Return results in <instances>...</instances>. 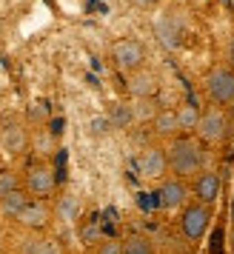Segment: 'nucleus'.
Returning <instances> with one entry per match:
<instances>
[{"instance_id": "6e6552de", "label": "nucleus", "mask_w": 234, "mask_h": 254, "mask_svg": "<svg viewBox=\"0 0 234 254\" xmlns=\"http://www.w3.org/2000/svg\"><path fill=\"white\" fill-rule=\"evenodd\" d=\"M137 169H140V177L160 183L163 177H169V157H166V149H160V146L143 149L140 160H137Z\"/></svg>"}, {"instance_id": "7ed1b4c3", "label": "nucleus", "mask_w": 234, "mask_h": 254, "mask_svg": "<svg viewBox=\"0 0 234 254\" xmlns=\"http://www.w3.org/2000/svg\"><path fill=\"white\" fill-rule=\"evenodd\" d=\"M211 220H214V211L211 206L200 203V200H188L186 206L180 208V231L188 243H200L211 229Z\"/></svg>"}, {"instance_id": "dca6fc26", "label": "nucleus", "mask_w": 234, "mask_h": 254, "mask_svg": "<svg viewBox=\"0 0 234 254\" xmlns=\"http://www.w3.org/2000/svg\"><path fill=\"white\" fill-rule=\"evenodd\" d=\"M177 112V120H180V131L183 134H197V126H200V117H203V112H200L194 103H183L175 109Z\"/></svg>"}, {"instance_id": "9b49d317", "label": "nucleus", "mask_w": 234, "mask_h": 254, "mask_svg": "<svg viewBox=\"0 0 234 254\" xmlns=\"http://www.w3.org/2000/svg\"><path fill=\"white\" fill-rule=\"evenodd\" d=\"M29 143H32L29 140V131L20 123H9V126L0 128V151L6 157H20V154H26Z\"/></svg>"}, {"instance_id": "393cba45", "label": "nucleus", "mask_w": 234, "mask_h": 254, "mask_svg": "<svg viewBox=\"0 0 234 254\" xmlns=\"http://www.w3.org/2000/svg\"><path fill=\"white\" fill-rule=\"evenodd\" d=\"M129 3L131 6H137V9H146V12H149V9H157L163 0H129Z\"/></svg>"}, {"instance_id": "4468645a", "label": "nucleus", "mask_w": 234, "mask_h": 254, "mask_svg": "<svg viewBox=\"0 0 234 254\" xmlns=\"http://www.w3.org/2000/svg\"><path fill=\"white\" fill-rule=\"evenodd\" d=\"M152 128H154V134L163 137V140H175L177 134H183L175 109H160V112L154 115V120H152Z\"/></svg>"}, {"instance_id": "cd10ccee", "label": "nucleus", "mask_w": 234, "mask_h": 254, "mask_svg": "<svg viewBox=\"0 0 234 254\" xmlns=\"http://www.w3.org/2000/svg\"><path fill=\"white\" fill-rule=\"evenodd\" d=\"M229 243H232V252H234V226H232V237H229Z\"/></svg>"}, {"instance_id": "a878e982", "label": "nucleus", "mask_w": 234, "mask_h": 254, "mask_svg": "<svg viewBox=\"0 0 234 254\" xmlns=\"http://www.w3.org/2000/svg\"><path fill=\"white\" fill-rule=\"evenodd\" d=\"M226 63L234 69V37H232V43H229V52H226Z\"/></svg>"}, {"instance_id": "a211bd4d", "label": "nucleus", "mask_w": 234, "mask_h": 254, "mask_svg": "<svg viewBox=\"0 0 234 254\" xmlns=\"http://www.w3.org/2000/svg\"><path fill=\"white\" fill-rule=\"evenodd\" d=\"M109 120H112V126L115 128H126L134 123V109L129 103H115L109 109Z\"/></svg>"}, {"instance_id": "5701e85b", "label": "nucleus", "mask_w": 234, "mask_h": 254, "mask_svg": "<svg viewBox=\"0 0 234 254\" xmlns=\"http://www.w3.org/2000/svg\"><path fill=\"white\" fill-rule=\"evenodd\" d=\"M46 117H49V106L43 103V100H40V103H35L32 109H29V120H32V123H43Z\"/></svg>"}, {"instance_id": "423d86ee", "label": "nucleus", "mask_w": 234, "mask_h": 254, "mask_svg": "<svg viewBox=\"0 0 234 254\" xmlns=\"http://www.w3.org/2000/svg\"><path fill=\"white\" fill-rule=\"evenodd\" d=\"M23 189L29 191L32 200H49V197L55 194V189H58V172H55V166L46 160L32 163L23 174Z\"/></svg>"}, {"instance_id": "c85d7f7f", "label": "nucleus", "mask_w": 234, "mask_h": 254, "mask_svg": "<svg viewBox=\"0 0 234 254\" xmlns=\"http://www.w3.org/2000/svg\"><path fill=\"white\" fill-rule=\"evenodd\" d=\"M163 254H180V252H163Z\"/></svg>"}, {"instance_id": "f03ea898", "label": "nucleus", "mask_w": 234, "mask_h": 254, "mask_svg": "<svg viewBox=\"0 0 234 254\" xmlns=\"http://www.w3.org/2000/svg\"><path fill=\"white\" fill-rule=\"evenodd\" d=\"M203 92L211 106H232L234 103V69L229 63H217L203 77Z\"/></svg>"}, {"instance_id": "1a4fd4ad", "label": "nucleus", "mask_w": 234, "mask_h": 254, "mask_svg": "<svg viewBox=\"0 0 234 254\" xmlns=\"http://www.w3.org/2000/svg\"><path fill=\"white\" fill-rule=\"evenodd\" d=\"M52 220H55V214H52L46 200H29V206L20 211V217L14 220V223L26 231H43Z\"/></svg>"}, {"instance_id": "ddd939ff", "label": "nucleus", "mask_w": 234, "mask_h": 254, "mask_svg": "<svg viewBox=\"0 0 234 254\" xmlns=\"http://www.w3.org/2000/svg\"><path fill=\"white\" fill-rule=\"evenodd\" d=\"M160 89V83H157V74L149 69H140L129 74V94L134 100H152L154 94Z\"/></svg>"}, {"instance_id": "aec40b11", "label": "nucleus", "mask_w": 234, "mask_h": 254, "mask_svg": "<svg viewBox=\"0 0 234 254\" xmlns=\"http://www.w3.org/2000/svg\"><path fill=\"white\" fill-rule=\"evenodd\" d=\"M131 109H134V120H154V115L160 112V109H154V97L152 100H134Z\"/></svg>"}, {"instance_id": "412c9836", "label": "nucleus", "mask_w": 234, "mask_h": 254, "mask_svg": "<svg viewBox=\"0 0 234 254\" xmlns=\"http://www.w3.org/2000/svg\"><path fill=\"white\" fill-rule=\"evenodd\" d=\"M35 254H63V246H60L58 237L40 234V243H37V252Z\"/></svg>"}, {"instance_id": "f257e3e1", "label": "nucleus", "mask_w": 234, "mask_h": 254, "mask_svg": "<svg viewBox=\"0 0 234 254\" xmlns=\"http://www.w3.org/2000/svg\"><path fill=\"white\" fill-rule=\"evenodd\" d=\"M166 157H169V174L183 177V180H194L206 169L209 151L197 134H177L175 140H169Z\"/></svg>"}, {"instance_id": "7c9ffc66", "label": "nucleus", "mask_w": 234, "mask_h": 254, "mask_svg": "<svg viewBox=\"0 0 234 254\" xmlns=\"http://www.w3.org/2000/svg\"><path fill=\"white\" fill-rule=\"evenodd\" d=\"M12 254H23V252H12Z\"/></svg>"}, {"instance_id": "bb28decb", "label": "nucleus", "mask_w": 234, "mask_h": 254, "mask_svg": "<svg viewBox=\"0 0 234 254\" xmlns=\"http://www.w3.org/2000/svg\"><path fill=\"white\" fill-rule=\"evenodd\" d=\"M229 217H232V226H234V197H232V206H229Z\"/></svg>"}, {"instance_id": "4be33fe9", "label": "nucleus", "mask_w": 234, "mask_h": 254, "mask_svg": "<svg viewBox=\"0 0 234 254\" xmlns=\"http://www.w3.org/2000/svg\"><path fill=\"white\" fill-rule=\"evenodd\" d=\"M94 254H123V240H115V237H103V240L94 246Z\"/></svg>"}, {"instance_id": "20e7f679", "label": "nucleus", "mask_w": 234, "mask_h": 254, "mask_svg": "<svg viewBox=\"0 0 234 254\" xmlns=\"http://www.w3.org/2000/svg\"><path fill=\"white\" fill-rule=\"evenodd\" d=\"M109 58H112V63H115V69L120 71V74H126V77L134 74V71L146 69V46H143L140 40H134V37L115 40Z\"/></svg>"}, {"instance_id": "9d476101", "label": "nucleus", "mask_w": 234, "mask_h": 254, "mask_svg": "<svg viewBox=\"0 0 234 254\" xmlns=\"http://www.w3.org/2000/svg\"><path fill=\"white\" fill-rule=\"evenodd\" d=\"M220 189H223L220 174L211 172V169H203V172H200L197 177L191 180V194H194V200L206 203V206H214V203H217Z\"/></svg>"}, {"instance_id": "f3484780", "label": "nucleus", "mask_w": 234, "mask_h": 254, "mask_svg": "<svg viewBox=\"0 0 234 254\" xmlns=\"http://www.w3.org/2000/svg\"><path fill=\"white\" fill-rule=\"evenodd\" d=\"M123 254H157L154 252V243L143 234H129L123 240Z\"/></svg>"}, {"instance_id": "c756f323", "label": "nucleus", "mask_w": 234, "mask_h": 254, "mask_svg": "<svg viewBox=\"0 0 234 254\" xmlns=\"http://www.w3.org/2000/svg\"><path fill=\"white\" fill-rule=\"evenodd\" d=\"M0 246H3V234H0Z\"/></svg>"}, {"instance_id": "2eb2a0df", "label": "nucleus", "mask_w": 234, "mask_h": 254, "mask_svg": "<svg viewBox=\"0 0 234 254\" xmlns=\"http://www.w3.org/2000/svg\"><path fill=\"white\" fill-rule=\"evenodd\" d=\"M29 200H32V197H29L26 189H17V191H12V194L0 197V214L9 217V220H17L20 217V211L29 206Z\"/></svg>"}, {"instance_id": "0eeeda50", "label": "nucleus", "mask_w": 234, "mask_h": 254, "mask_svg": "<svg viewBox=\"0 0 234 254\" xmlns=\"http://www.w3.org/2000/svg\"><path fill=\"white\" fill-rule=\"evenodd\" d=\"M188 194H191L188 180L169 174L157 186V206L163 208V211H177V208H183L188 203Z\"/></svg>"}, {"instance_id": "39448f33", "label": "nucleus", "mask_w": 234, "mask_h": 254, "mask_svg": "<svg viewBox=\"0 0 234 254\" xmlns=\"http://www.w3.org/2000/svg\"><path fill=\"white\" fill-rule=\"evenodd\" d=\"M232 134V120H229V112L223 106H209L203 109V117H200L197 126V137L206 143V146H220L226 143Z\"/></svg>"}, {"instance_id": "2f4dec72", "label": "nucleus", "mask_w": 234, "mask_h": 254, "mask_svg": "<svg viewBox=\"0 0 234 254\" xmlns=\"http://www.w3.org/2000/svg\"><path fill=\"white\" fill-rule=\"evenodd\" d=\"M232 254H234V252H232Z\"/></svg>"}, {"instance_id": "f8f14e48", "label": "nucleus", "mask_w": 234, "mask_h": 254, "mask_svg": "<svg viewBox=\"0 0 234 254\" xmlns=\"http://www.w3.org/2000/svg\"><path fill=\"white\" fill-rule=\"evenodd\" d=\"M52 214L58 223L63 226H74L83 214V203L77 194H71V191H63V194L55 197V206H52Z\"/></svg>"}, {"instance_id": "6ab92c4d", "label": "nucleus", "mask_w": 234, "mask_h": 254, "mask_svg": "<svg viewBox=\"0 0 234 254\" xmlns=\"http://www.w3.org/2000/svg\"><path fill=\"white\" fill-rule=\"evenodd\" d=\"M17 189H23V174L12 172V169H3V172H0V197L12 194Z\"/></svg>"}, {"instance_id": "b1692460", "label": "nucleus", "mask_w": 234, "mask_h": 254, "mask_svg": "<svg viewBox=\"0 0 234 254\" xmlns=\"http://www.w3.org/2000/svg\"><path fill=\"white\" fill-rule=\"evenodd\" d=\"M109 126H112V120H109V117H94V120H92V131H94V134L109 131Z\"/></svg>"}]
</instances>
